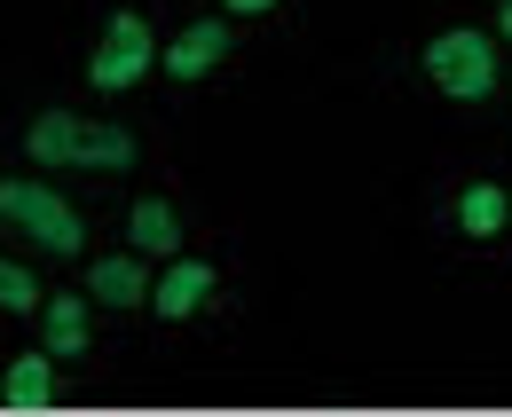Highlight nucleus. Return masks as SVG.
Wrapping results in <instances>:
<instances>
[{
	"mask_svg": "<svg viewBox=\"0 0 512 417\" xmlns=\"http://www.w3.org/2000/svg\"><path fill=\"white\" fill-rule=\"evenodd\" d=\"M32 158L40 166L119 174V166H134V134L127 126H87V119H71V111H48V119H32Z\"/></svg>",
	"mask_w": 512,
	"mask_h": 417,
	"instance_id": "nucleus-1",
	"label": "nucleus"
},
{
	"mask_svg": "<svg viewBox=\"0 0 512 417\" xmlns=\"http://www.w3.org/2000/svg\"><path fill=\"white\" fill-rule=\"evenodd\" d=\"M0 221H16L40 252H79V213L40 181H0Z\"/></svg>",
	"mask_w": 512,
	"mask_h": 417,
	"instance_id": "nucleus-2",
	"label": "nucleus"
},
{
	"mask_svg": "<svg viewBox=\"0 0 512 417\" xmlns=\"http://www.w3.org/2000/svg\"><path fill=\"white\" fill-rule=\"evenodd\" d=\"M426 79L457 103H481L497 87V56H489L481 32H442V40H426Z\"/></svg>",
	"mask_w": 512,
	"mask_h": 417,
	"instance_id": "nucleus-3",
	"label": "nucleus"
},
{
	"mask_svg": "<svg viewBox=\"0 0 512 417\" xmlns=\"http://www.w3.org/2000/svg\"><path fill=\"white\" fill-rule=\"evenodd\" d=\"M150 56H158V40H150V24H142L134 8H119V16H111V32H103V48L87 56V79H95L103 95H127L134 79L150 71Z\"/></svg>",
	"mask_w": 512,
	"mask_h": 417,
	"instance_id": "nucleus-4",
	"label": "nucleus"
},
{
	"mask_svg": "<svg viewBox=\"0 0 512 417\" xmlns=\"http://www.w3.org/2000/svg\"><path fill=\"white\" fill-rule=\"evenodd\" d=\"M40 339H48V355H56V362L87 355V299H79V292L40 299Z\"/></svg>",
	"mask_w": 512,
	"mask_h": 417,
	"instance_id": "nucleus-5",
	"label": "nucleus"
},
{
	"mask_svg": "<svg viewBox=\"0 0 512 417\" xmlns=\"http://www.w3.org/2000/svg\"><path fill=\"white\" fill-rule=\"evenodd\" d=\"M221 56H229V32H221V16H205V24H190V32L166 48V71H174V79H205Z\"/></svg>",
	"mask_w": 512,
	"mask_h": 417,
	"instance_id": "nucleus-6",
	"label": "nucleus"
},
{
	"mask_svg": "<svg viewBox=\"0 0 512 417\" xmlns=\"http://www.w3.org/2000/svg\"><path fill=\"white\" fill-rule=\"evenodd\" d=\"M56 355H16L8 362V378H0V402L8 410H48L56 402V370H48Z\"/></svg>",
	"mask_w": 512,
	"mask_h": 417,
	"instance_id": "nucleus-7",
	"label": "nucleus"
},
{
	"mask_svg": "<svg viewBox=\"0 0 512 417\" xmlns=\"http://www.w3.org/2000/svg\"><path fill=\"white\" fill-rule=\"evenodd\" d=\"M205 292H213V268H205V260H174V268L150 284L158 315H197V307H205Z\"/></svg>",
	"mask_w": 512,
	"mask_h": 417,
	"instance_id": "nucleus-8",
	"label": "nucleus"
},
{
	"mask_svg": "<svg viewBox=\"0 0 512 417\" xmlns=\"http://www.w3.org/2000/svg\"><path fill=\"white\" fill-rule=\"evenodd\" d=\"M87 292L103 307H142L150 299V276H142V252H119V260H95V284Z\"/></svg>",
	"mask_w": 512,
	"mask_h": 417,
	"instance_id": "nucleus-9",
	"label": "nucleus"
},
{
	"mask_svg": "<svg viewBox=\"0 0 512 417\" xmlns=\"http://www.w3.org/2000/svg\"><path fill=\"white\" fill-rule=\"evenodd\" d=\"M127 237H134V252H174V244H182V221H174L166 197H142L127 213Z\"/></svg>",
	"mask_w": 512,
	"mask_h": 417,
	"instance_id": "nucleus-10",
	"label": "nucleus"
},
{
	"mask_svg": "<svg viewBox=\"0 0 512 417\" xmlns=\"http://www.w3.org/2000/svg\"><path fill=\"white\" fill-rule=\"evenodd\" d=\"M505 221H512V205H505L497 181H473V189L457 197V229H465V237H497Z\"/></svg>",
	"mask_w": 512,
	"mask_h": 417,
	"instance_id": "nucleus-11",
	"label": "nucleus"
},
{
	"mask_svg": "<svg viewBox=\"0 0 512 417\" xmlns=\"http://www.w3.org/2000/svg\"><path fill=\"white\" fill-rule=\"evenodd\" d=\"M0 307H8V315H32V307H40V284H32L16 260H0Z\"/></svg>",
	"mask_w": 512,
	"mask_h": 417,
	"instance_id": "nucleus-12",
	"label": "nucleus"
},
{
	"mask_svg": "<svg viewBox=\"0 0 512 417\" xmlns=\"http://www.w3.org/2000/svg\"><path fill=\"white\" fill-rule=\"evenodd\" d=\"M221 8H237V16H260V8H276V0H221Z\"/></svg>",
	"mask_w": 512,
	"mask_h": 417,
	"instance_id": "nucleus-13",
	"label": "nucleus"
},
{
	"mask_svg": "<svg viewBox=\"0 0 512 417\" xmlns=\"http://www.w3.org/2000/svg\"><path fill=\"white\" fill-rule=\"evenodd\" d=\"M497 32H505V40H512V0H505V8H497Z\"/></svg>",
	"mask_w": 512,
	"mask_h": 417,
	"instance_id": "nucleus-14",
	"label": "nucleus"
}]
</instances>
